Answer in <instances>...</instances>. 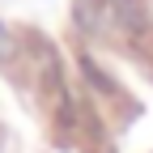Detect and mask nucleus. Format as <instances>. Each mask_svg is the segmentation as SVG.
I'll use <instances>...</instances> for the list:
<instances>
[{
    "instance_id": "1",
    "label": "nucleus",
    "mask_w": 153,
    "mask_h": 153,
    "mask_svg": "<svg viewBox=\"0 0 153 153\" xmlns=\"http://www.w3.org/2000/svg\"><path fill=\"white\" fill-rule=\"evenodd\" d=\"M111 17H115V26H119L123 34H140L149 26L145 0H111Z\"/></svg>"
}]
</instances>
